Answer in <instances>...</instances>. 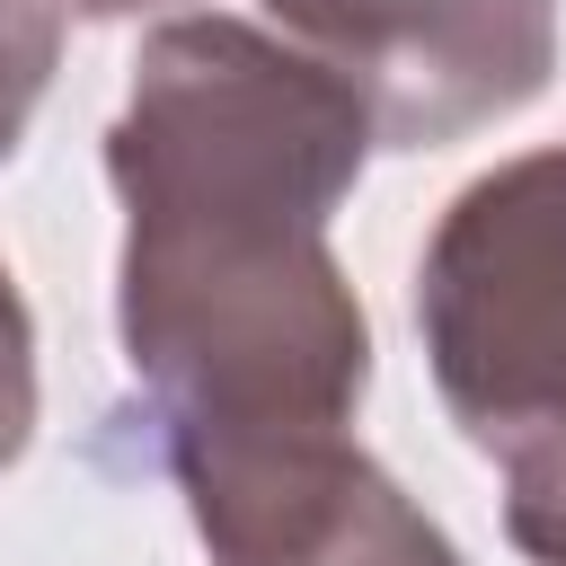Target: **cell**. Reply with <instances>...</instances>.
I'll use <instances>...</instances> for the list:
<instances>
[{
  "label": "cell",
  "mask_w": 566,
  "mask_h": 566,
  "mask_svg": "<svg viewBox=\"0 0 566 566\" xmlns=\"http://www.w3.org/2000/svg\"><path fill=\"white\" fill-rule=\"evenodd\" d=\"M371 142L327 62L239 18H177L142 44L106 168L124 195L115 318L159 433L354 424L371 327L327 256V212Z\"/></svg>",
  "instance_id": "1"
},
{
  "label": "cell",
  "mask_w": 566,
  "mask_h": 566,
  "mask_svg": "<svg viewBox=\"0 0 566 566\" xmlns=\"http://www.w3.org/2000/svg\"><path fill=\"white\" fill-rule=\"evenodd\" d=\"M416 327L442 407L504 469V531L566 566V142L504 159L442 212Z\"/></svg>",
  "instance_id": "2"
},
{
  "label": "cell",
  "mask_w": 566,
  "mask_h": 566,
  "mask_svg": "<svg viewBox=\"0 0 566 566\" xmlns=\"http://www.w3.org/2000/svg\"><path fill=\"white\" fill-rule=\"evenodd\" d=\"M212 566H460V548L345 442V424L168 433Z\"/></svg>",
  "instance_id": "3"
},
{
  "label": "cell",
  "mask_w": 566,
  "mask_h": 566,
  "mask_svg": "<svg viewBox=\"0 0 566 566\" xmlns=\"http://www.w3.org/2000/svg\"><path fill=\"white\" fill-rule=\"evenodd\" d=\"M310 62H327L380 142L424 150L460 142L522 97H539L557 62V0H265Z\"/></svg>",
  "instance_id": "4"
},
{
  "label": "cell",
  "mask_w": 566,
  "mask_h": 566,
  "mask_svg": "<svg viewBox=\"0 0 566 566\" xmlns=\"http://www.w3.org/2000/svg\"><path fill=\"white\" fill-rule=\"evenodd\" d=\"M53 44H62V27H53L44 0H0V159L18 150V133H27L35 97H44Z\"/></svg>",
  "instance_id": "5"
},
{
  "label": "cell",
  "mask_w": 566,
  "mask_h": 566,
  "mask_svg": "<svg viewBox=\"0 0 566 566\" xmlns=\"http://www.w3.org/2000/svg\"><path fill=\"white\" fill-rule=\"evenodd\" d=\"M35 433V336H27V301L0 265V469L27 451Z\"/></svg>",
  "instance_id": "6"
},
{
  "label": "cell",
  "mask_w": 566,
  "mask_h": 566,
  "mask_svg": "<svg viewBox=\"0 0 566 566\" xmlns=\"http://www.w3.org/2000/svg\"><path fill=\"white\" fill-rule=\"evenodd\" d=\"M71 9H88V18H124V9H159V0H71Z\"/></svg>",
  "instance_id": "7"
}]
</instances>
